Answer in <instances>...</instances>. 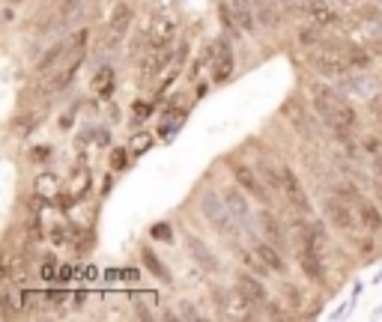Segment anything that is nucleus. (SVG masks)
<instances>
[{"label":"nucleus","instance_id":"f257e3e1","mask_svg":"<svg viewBox=\"0 0 382 322\" xmlns=\"http://www.w3.org/2000/svg\"><path fill=\"white\" fill-rule=\"evenodd\" d=\"M311 96H313V111L320 114V120L326 126H331L335 131H353L356 129V111L341 93L323 87V84H313Z\"/></svg>","mask_w":382,"mask_h":322},{"label":"nucleus","instance_id":"f03ea898","mask_svg":"<svg viewBox=\"0 0 382 322\" xmlns=\"http://www.w3.org/2000/svg\"><path fill=\"white\" fill-rule=\"evenodd\" d=\"M311 63L313 69L323 72V75H331V78H341L353 69L350 63V48L346 45H335V42H320L311 48Z\"/></svg>","mask_w":382,"mask_h":322},{"label":"nucleus","instance_id":"7ed1b4c3","mask_svg":"<svg viewBox=\"0 0 382 322\" xmlns=\"http://www.w3.org/2000/svg\"><path fill=\"white\" fill-rule=\"evenodd\" d=\"M201 209H203V215H206V221L218 230L221 236H236V218H233V212H230V206H227V200L224 197H218L215 191H203V197H201Z\"/></svg>","mask_w":382,"mask_h":322},{"label":"nucleus","instance_id":"20e7f679","mask_svg":"<svg viewBox=\"0 0 382 322\" xmlns=\"http://www.w3.org/2000/svg\"><path fill=\"white\" fill-rule=\"evenodd\" d=\"M281 191H284L290 209H296L298 215H311V200H308V194H305V185L298 182V176L290 171V167H284V171H281Z\"/></svg>","mask_w":382,"mask_h":322},{"label":"nucleus","instance_id":"39448f33","mask_svg":"<svg viewBox=\"0 0 382 322\" xmlns=\"http://www.w3.org/2000/svg\"><path fill=\"white\" fill-rule=\"evenodd\" d=\"M326 215H328V221L335 224L338 230H346V233H353L358 227V209H350V203H346V197H328L326 200Z\"/></svg>","mask_w":382,"mask_h":322},{"label":"nucleus","instance_id":"423d86ee","mask_svg":"<svg viewBox=\"0 0 382 322\" xmlns=\"http://www.w3.org/2000/svg\"><path fill=\"white\" fill-rule=\"evenodd\" d=\"M284 114H287V120L293 123V129L302 134L305 141H320V126H317V120H313V116L298 105L296 99H290L287 105H284Z\"/></svg>","mask_w":382,"mask_h":322},{"label":"nucleus","instance_id":"0eeeda50","mask_svg":"<svg viewBox=\"0 0 382 322\" xmlns=\"http://www.w3.org/2000/svg\"><path fill=\"white\" fill-rule=\"evenodd\" d=\"M233 72V48H230L227 39L215 42V66H212V78L215 81H224Z\"/></svg>","mask_w":382,"mask_h":322},{"label":"nucleus","instance_id":"6e6552de","mask_svg":"<svg viewBox=\"0 0 382 322\" xmlns=\"http://www.w3.org/2000/svg\"><path fill=\"white\" fill-rule=\"evenodd\" d=\"M230 12H233V21L239 30H245V33L257 30V15H254L251 0H230Z\"/></svg>","mask_w":382,"mask_h":322},{"label":"nucleus","instance_id":"1a4fd4ad","mask_svg":"<svg viewBox=\"0 0 382 322\" xmlns=\"http://www.w3.org/2000/svg\"><path fill=\"white\" fill-rule=\"evenodd\" d=\"M236 290L248 304H266V298H269L266 296V286L251 275H239L236 278Z\"/></svg>","mask_w":382,"mask_h":322},{"label":"nucleus","instance_id":"9d476101","mask_svg":"<svg viewBox=\"0 0 382 322\" xmlns=\"http://www.w3.org/2000/svg\"><path fill=\"white\" fill-rule=\"evenodd\" d=\"M233 176L239 179V185H242V188H245V191H251L254 197H260V200H266V197H269V191H266V185H260L257 173H254L248 164H233Z\"/></svg>","mask_w":382,"mask_h":322},{"label":"nucleus","instance_id":"9b49d317","mask_svg":"<svg viewBox=\"0 0 382 322\" xmlns=\"http://www.w3.org/2000/svg\"><path fill=\"white\" fill-rule=\"evenodd\" d=\"M356 209H358V218H361V224L368 227L371 233H379L382 230V212L373 206V203H368L361 194H358V200H356Z\"/></svg>","mask_w":382,"mask_h":322},{"label":"nucleus","instance_id":"f8f14e48","mask_svg":"<svg viewBox=\"0 0 382 322\" xmlns=\"http://www.w3.org/2000/svg\"><path fill=\"white\" fill-rule=\"evenodd\" d=\"M298 263H302V272H305L311 281H323L320 251H313V248H298Z\"/></svg>","mask_w":382,"mask_h":322},{"label":"nucleus","instance_id":"ddd939ff","mask_svg":"<svg viewBox=\"0 0 382 322\" xmlns=\"http://www.w3.org/2000/svg\"><path fill=\"white\" fill-rule=\"evenodd\" d=\"M224 200H227V206H230V212H233V218H236L239 224H248V221H251V209H248V200H245L242 191L227 188V191H224Z\"/></svg>","mask_w":382,"mask_h":322},{"label":"nucleus","instance_id":"4468645a","mask_svg":"<svg viewBox=\"0 0 382 322\" xmlns=\"http://www.w3.org/2000/svg\"><path fill=\"white\" fill-rule=\"evenodd\" d=\"M251 6H254V15H257V21L263 27H278L281 24V12H278V6L272 4V0H251Z\"/></svg>","mask_w":382,"mask_h":322},{"label":"nucleus","instance_id":"2eb2a0df","mask_svg":"<svg viewBox=\"0 0 382 322\" xmlns=\"http://www.w3.org/2000/svg\"><path fill=\"white\" fill-rule=\"evenodd\" d=\"M254 253H257V257H260L266 266L272 268V272H284V268H287V263L281 260V251H278V248H272L269 242H257Z\"/></svg>","mask_w":382,"mask_h":322},{"label":"nucleus","instance_id":"dca6fc26","mask_svg":"<svg viewBox=\"0 0 382 322\" xmlns=\"http://www.w3.org/2000/svg\"><path fill=\"white\" fill-rule=\"evenodd\" d=\"M189 251H191V257L201 263L203 268H218V260L212 257V251L206 248V242H201L197 236H189Z\"/></svg>","mask_w":382,"mask_h":322},{"label":"nucleus","instance_id":"f3484780","mask_svg":"<svg viewBox=\"0 0 382 322\" xmlns=\"http://www.w3.org/2000/svg\"><path fill=\"white\" fill-rule=\"evenodd\" d=\"M171 36H174V21L159 19V21L153 24V33H149V45H153V48H161V45L171 42Z\"/></svg>","mask_w":382,"mask_h":322},{"label":"nucleus","instance_id":"a211bd4d","mask_svg":"<svg viewBox=\"0 0 382 322\" xmlns=\"http://www.w3.org/2000/svg\"><path fill=\"white\" fill-rule=\"evenodd\" d=\"M308 15H311V19L317 21L320 27H326V24H335V21H338V12L331 9L328 4H323V0H313V4H311V9H308Z\"/></svg>","mask_w":382,"mask_h":322},{"label":"nucleus","instance_id":"6ab92c4d","mask_svg":"<svg viewBox=\"0 0 382 322\" xmlns=\"http://www.w3.org/2000/svg\"><path fill=\"white\" fill-rule=\"evenodd\" d=\"M129 21H131V9L126 4H120L117 9H114V15H111V36L114 39L123 36V33L129 30Z\"/></svg>","mask_w":382,"mask_h":322},{"label":"nucleus","instance_id":"aec40b11","mask_svg":"<svg viewBox=\"0 0 382 322\" xmlns=\"http://www.w3.org/2000/svg\"><path fill=\"white\" fill-rule=\"evenodd\" d=\"M93 90L99 93V96H111L114 93V69H99L96 72V78H93Z\"/></svg>","mask_w":382,"mask_h":322},{"label":"nucleus","instance_id":"412c9836","mask_svg":"<svg viewBox=\"0 0 382 322\" xmlns=\"http://www.w3.org/2000/svg\"><path fill=\"white\" fill-rule=\"evenodd\" d=\"M141 257H144V266H146V268H149V272H153L156 278H161V281H171V272L161 266V260H159V257H156V253L149 251V248H144V251H141Z\"/></svg>","mask_w":382,"mask_h":322},{"label":"nucleus","instance_id":"4be33fe9","mask_svg":"<svg viewBox=\"0 0 382 322\" xmlns=\"http://www.w3.org/2000/svg\"><path fill=\"white\" fill-rule=\"evenodd\" d=\"M260 224L266 227V236H269V242H272V245H281V242H284V239H281V227H278V221H275V218H272L269 212H263V215H260Z\"/></svg>","mask_w":382,"mask_h":322},{"label":"nucleus","instance_id":"5701e85b","mask_svg":"<svg viewBox=\"0 0 382 322\" xmlns=\"http://www.w3.org/2000/svg\"><path fill=\"white\" fill-rule=\"evenodd\" d=\"M63 51H66L63 45H54L51 51H48V54L39 60V72H51V69H54V63L60 60V54H63Z\"/></svg>","mask_w":382,"mask_h":322},{"label":"nucleus","instance_id":"b1692460","mask_svg":"<svg viewBox=\"0 0 382 322\" xmlns=\"http://www.w3.org/2000/svg\"><path fill=\"white\" fill-rule=\"evenodd\" d=\"M298 42L308 45V48L320 45V30L317 27H302V30H298Z\"/></svg>","mask_w":382,"mask_h":322},{"label":"nucleus","instance_id":"393cba45","mask_svg":"<svg viewBox=\"0 0 382 322\" xmlns=\"http://www.w3.org/2000/svg\"><path fill=\"white\" fill-rule=\"evenodd\" d=\"M153 239H159V242H174V233H171L168 224H156V227H153Z\"/></svg>","mask_w":382,"mask_h":322},{"label":"nucleus","instance_id":"a878e982","mask_svg":"<svg viewBox=\"0 0 382 322\" xmlns=\"http://www.w3.org/2000/svg\"><path fill=\"white\" fill-rule=\"evenodd\" d=\"M371 114H373V120L382 123V93L371 96Z\"/></svg>","mask_w":382,"mask_h":322},{"label":"nucleus","instance_id":"bb28decb","mask_svg":"<svg viewBox=\"0 0 382 322\" xmlns=\"http://www.w3.org/2000/svg\"><path fill=\"white\" fill-rule=\"evenodd\" d=\"M284 4H287L290 12H308L313 0H284Z\"/></svg>","mask_w":382,"mask_h":322},{"label":"nucleus","instance_id":"cd10ccee","mask_svg":"<svg viewBox=\"0 0 382 322\" xmlns=\"http://www.w3.org/2000/svg\"><path fill=\"white\" fill-rule=\"evenodd\" d=\"M114 167H123L126 164V152L123 149H117V152H114V161H111Z\"/></svg>","mask_w":382,"mask_h":322},{"label":"nucleus","instance_id":"c85d7f7f","mask_svg":"<svg viewBox=\"0 0 382 322\" xmlns=\"http://www.w3.org/2000/svg\"><path fill=\"white\" fill-rule=\"evenodd\" d=\"M373 173H376V182H379V188H382V159H376V167H373Z\"/></svg>","mask_w":382,"mask_h":322},{"label":"nucleus","instance_id":"c756f323","mask_svg":"<svg viewBox=\"0 0 382 322\" xmlns=\"http://www.w3.org/2000/svg\"><path fill=\"white\" fill-rule=\"evenodd\" d=\"M182 316H186V319H194V316H197V313H194V308H189L186 301H182Z\"/></svg>","mask_w":382,"mask_h":322},{"label":"nucleus","instance_id":"7c9ffc66","mask_svg":"<svg viewBox=\"0 0 382 322\" xmlns=\"http://www.w3.org/2000/svg\"><path fill=\"white\" fill-rule=\"evenodd\" d=\"M12 4H19V0H12Z\"/></svg>","mask_w":382,"mask_h":322}]
</instances>
